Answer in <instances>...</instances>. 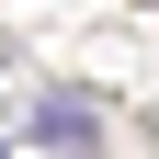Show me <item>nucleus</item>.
Instances as JSON below:
<instances>
[{
	"label": "nucleus",
	"mask_w": 159,
	"mask_h": 159,
	"mask_svg": "<svg viewBox=\"0 0 159 159\" xmlns=\"http://www.w3.org/2000/svg\"><path fill=\"white\" fill-rule=\"evenodd\" d=\"M34 136H46V148H91V136H102V114H91V102H80V91H46V102H34Z\"/></svg>",
	"instance_id": "nucleus-1"
}]
</instances>
